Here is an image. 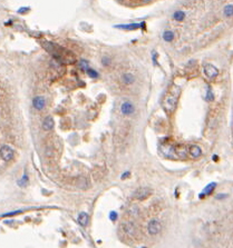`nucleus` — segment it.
Listing matches in <instances>:
<instances>
[{
	"mask_svg": "<svg viewBox=\"0 0 233 248\" xmlns=\"http://www.w3.org/2000/svg\"><path fill=\"white\" fill-rule=\"evenodd\" d=\"M55 127V120L51 116H47L42 121V128L46 132H50L51 129Z\"/></svg>",
	"mask_w": 233,
	"mask_h": 248,
	"instance_id": "nucleus-7",
	"label": "nucleus"
},
{
	"mask_svg": "<svg viewBox=\"0 0 233 248\" xmlns=\"http://www.w3.org/2000/svg\"><path fill=\"white\" fill-rule=\"evenodd\" d=\"M88 222H89V216L87 213H81L78 215V223L81 226H87Z\"/></svg>",
	"mask_w": 233,
	"mask_h": 248,
	"instance_id": "nucleus-13",
	"label": "nucleus"
},
{
	"mask_svg": "<svg viewBox=\"0 0 233 248\" xmlns=\"http://www.w3.org/2000/svg\"><path fill=\"white\" fill-rule=\"evenodd\" d=\"M134 110H135L134 105L129 101L123 102L122 106H121V111H122L123 115H132L133 112H134Z\"/></svg>",
	"mask_w": 233,
	"mask_h": 248,
	"instance_id": "nucleus-6",
	"label": "nucleus"
},
{
	"mask_svg": "<svg viewBox=\"0 0 233 248\" xmlns=\"http://www.w3.org/2000/svg\"><path fill=\"white\" fill-rule=\"evenodd\" d=\"M144 248H146V247H144Z\"/></svg>",
	"mask_w": 233,
	"mask_h": 248,
	"instance_id": "nucleus-28",
	"label": "nucleus"
},
{
	"mask_svg": "<svg viewBox=\"0 0 233 248\" xmlns=\"http://www.w3.org/2000/svg\"><path fill=\"white\" fill-rule=\"evenodd\" d=\"M27 10H28V8H24V9H20L18 12H19V14H22V12H25V11H27Z\"/></svg>",
	"mask_w": 233,
	"mask_h": 248,
	"instance_id": "nucleus-26",
	"label": "nucleus"
},
{
	"mask_svg": "<svg viewBox=\"0 0 233 248\" xmlns=\"http://www.w3.org/2000/svg\"><path fill=\"white\" fill-rule=\"evenodd\" d=\"M0 156L5 162H9L15 156L14 149L10 146H8V145H4L1 147V149H0Z\"/></svg>",
	"mask_w": 233,
	"mask_h": 248,
	"instance_id": "nucleus-4",
	"label": "nucleus"
},
{
	"mask_svg": "<svg viewBox=\"0 0 233 248\" xmlns=\"http://www.w3.org/2000/svg\"><path fill=\"white\" fill-rule=\"evenodd\" d=\"M76 186L78 188H81V189H87L91 186V182L88 180V178L85 177V176H81V177L77 178L76 180Z\"/></svg>",
	"mask_w": 233,
	"mask_h": 248,
	"instance_id": "nucleus-8",
	"label": "nucleus"
},
{
	"mask_svg": "<svg viewBox=\"0 0 233 248\" xmlns=\"http://www.w3.org/2000/svg\"><path fill=\"white\" fill-rule=\"evenodd\" d=\"M79 67H81V69H86V70H88L89 68H88V62H87L86 60H81L79 61Z\"/></svg>",
	"mask_w": 233,
	"mask_h": 248,
	"instance_id": "nucleus-20",
	"label": "nucleus"
},
{
	"mask_svg": "<svg viewBox=\"0 0 233 248\" xmlns=\"http://www.w3.org/2000/svg\"><path fill=\"white\" fill-rule=\"evenodd\" d=\"M109 219H111V222H115L117 219V213L116 212H111V214H109Z\"/></svg>",
	"mask_w": 233,
	"mask_h": 248,
	"instance_id": "nucleus-23",
	"label": "nucleus"
},
{
	"mask_svg": "<svg viewBox=\"0 0 233 248\" xmlns=\"http://www.w3.org/2000/svg\"><path fill=\"white\" fill-rule=\"evenodd\" d=\"M101 64H103L104 66H108V65L111 64V59H109L108 57H103V58H101Z\"/></svg>",
	"mask_w": 233,
	"mask_h": 248,
	"instance_id": "nucleus-21",
	"label": "nucleus"
},
{
	"mask_svg": "<svg viewBox=\"0 0 233 248\" xmlns=\"http://www.w3.org/2000/svg\"><path fill=\"white\" fill-rule=\"evenodd\" d=\"M27 182H28V177H27V176H22V178H21V179H19V180H18V185H19V186H21V187H25L26 185H27Z\"/></svg>",
	"mask_w": 233,
	"mask_h": 248,
	"instance_id": "nucleus-18",
	"label": "nucleus"
},
{
	"mask_svg": "<svg viewBox=\"0 0 233 248\" xmlns=\"http://www.w3.org/2000/svg\"><path fill=\"white\" fill-rule=\"evenodd\" d=\"M118 28H121V29H126V30H135V29H137L138 27H142V28H145V24L144 22H142V24H132V25H125V26H117Z\"/></svg>",
	"mask_w": 233,
	"mask_h": 248,
	"instance_id": "nucleus-12",
	"label": "nucleus"
},
{
	"mask_svg": "<svg viewBox=\"0 0 233 248\" xmlns=\"http://www.w3.org/2000/svg\"><path fill=\"white\" fill-rule=\"evenodd\" d=\"M224 16L225 17H232L233 16V5H228L224 8Z\"/></svg>",
	"mask_w": 233,
	"mask_h": 248,
	"instance_id": "nucleus-17",
	"label": "nucleus"
},
{
	"mask_svg": "<svg viewBox=\"0 0 233 248\" xmlns=\"http://www.w3.org/2000/svg\"><path fill=\"white\" fill-rule=\"evenodd\" d=\"M188 152H190V156H191V157L194 158V159H196V158L201 157V155H202V149H201L198 145H192V146H190V148H188Z\"/></svg>",
	"mask_w": 233,
	"mask_h": 248,
	"instance_id": "nucleus-9",
	"label": "nucleus"
},
{
	"mask_svg": "<svg viewBox=\"0 0 233 248\" xmlns=\"http://www.w3.org/2000/svg\"><path fill=\"white\" fill-rule=\"evenodd\" d=\"M173 18H174L176 21H182V20H184V18H185V14H184L182 10H178L174 12Z\"/></svg>",
	"mask_w": 233,
	"mask_h": 248,
	"instance_id": "nucleus-15",
	"label": "nucleus"
},
{
	"mask_svg": "<svg viewBox=\"0 0 233 248\" xmlns=\"http://www.w3.org/2000/svg\"><path fill=\"white\" fill-rule=\"evenodd\" d=\"M225 197H227L225 194H220L219 196H216V199H222V198H225Z\"/></svg>",
	"mask_w": 233,
	"mask_h": 248,
	"instance_id": "nucleus-24",
	"label": "nucleus"
},
{
	"mask_svg": "<svg viewBox=\"0 0 233 248\" xmlns=\"http://www.w3.org/2000/svg\"><path fill=\"white\" fill-rule=\"evenodd\" d=\"M218 156H213V160H214V162H218L219 159H218Z\"/></svg>",
	"mask_w": 233,
	"mask_h": 248,
	"instance_id": "nucleus-27",
	"label": "nucleus"
},
{
	"mask_svg": "<svg viewBox=\"0 0 233 248\" xmlns=\"http://www.w3.org/2000/svg\"><path fill=\"white\" fill-rule=\"evenodd\" d=\"M32 105H34V107H35L36 109H38V110H41V109H44V107H45L46 105V100L44 97L41 96H37L34 98V100H32Z\"/></svg>",
	"mask_w": 233,
	"mask_h": 248,
	"instance_id": "nucleus-10",
	"label": "nucleus"
},
{
	"mask_svg": "<svg viewBox=\"0 0 233 248\" xmlns=\"http://www.w3.org/2000/svg\"><path fill=\"white\" fill-rule=\"evenodd\" d=\"M178 94H180V91H178V89H176L175 92H171V95L165 98V100H164V108L166 109L167 111L172 112L175 109V107L178 105Z\"/></svg>",
	"mask_w": 233,
	"mask_h": 248,
	"instance_id": "nucleus-1",
	"label": "nucleus"
},
{
	"mask_svg": "<svg viewBox=\"0 0 233 248\" xmlns=\"http://www.w3.org/2000/svg\"><path fill=\"white\" fill-rule=\"evenodd\" d=\"M204 74L208 77L209 79H213L219 75V70L215 66H213L211 64H208L204 66Z\"/></svg>",
	"mask_w": 233,
	"mask_h": 248,
	"instance_id": "nucleus-5",
	"label": "nucleus"
},
{
	"mask_svg": "<svg viewBox=\"0 0 233 248\" xmlns=\"http://www.w3.org/2000/svg\"><path fill=\"white\" fill-rule=\"evenodd\" d=\"M87 74H88V76L91 77V78H94V79H96V78H98V74H97L96 71L94 70V69H88L87 70Z\"/></svg>",
	"mask_w": 233,
	"mask_h": 248,
	"instance_id": "nucleus-19",
	"label": "nucleus"
},
{
	"mask_svg": "<svg viewBox=\"0 0 233 248\" xmlns=\"http://www.w3.org/2000/svg\"><path fill=\"white\" fill-rule=\"evenodd\" d=\"M215 187H216V184H215V182H211V184H209L208 186L204 188V190L200 194V198H203L204 196H210V195L214 192Z\"/></svg>",
	"mask_w": 233,
	"mask_h": 248,
	"instance_id": "nucleus-11",
	"label": "nucleus"
},
{
	"mask_svg": "<svg viewBox=\"0 0 233 248\" xmlns=\"http://www.w3.org/2000/svg\"><path fill=\"white\" fill-rule=\"evenodd\" d=\"M213 97H214V96H213L212 91L209 89V90H208V94H206V100H208V101H213V99H214Z\"/></svg>",
	"mask_w": 233,
	"mask_h": 248,
	"instance_id": "nucleus-22",
	"label": "nucleus"
},
{
	"mask_svg": "<svg viewBox=\"0 0 233 248\" xmlns=\"http://www.w3.org/2000/svg\"><path fill=\"white\" fill-rule=\"evenodd\" d=\"M127 176H129V172H125V174H123V175H122V179H125V178H127Z\"/></svg>",
	"mask_w": 233,
	"mask_h": 248,
	"instance_id": "nucleus-25",
	"label": "nucleus"
},
{
	"mask_svg": "<svg viewBox=\"0 0 233 248\" xmlns=\"http://www.w3.org/2000/svg\"><path fill=\"white\" fill-rule=\"evenodd\" d=\"M153 194V189L150 187H141L134 192V198L137 200H145Z\"/></svg>",
	"mask_w": 233,
	"mask_h": 248,
	"instance_id": "nucleus-2",
	"label": "nucleus"
},
{
	"mask_svg": "<svg viewBox=\"0 0 233 248\" xmlns=\"http://www.w3.org/2000/svg\"><path fill=\"white\" fill-rule=\"evenodd\" d=\"M147 230H148V234H150V235H153V236L160 234V232L162 230V225L160 223V220H157V219H152V220L148 223V225H147Z\"/></svg>",
	"mask_w": 233,
	"mask_h": 248,
	"instance_id": "nucleus-3",
	"label": "nucleus"
},
{
	"mask_svg": "<svg viewBox=\"0 0 233 248\" xmlns=\"http://www.w3.org/2000/svg\"><path fill=\"white\" fill-rule=\"evenodd\" d=\"M163 39L166 41V42H171V41H173V39H174V34H173V31H170V30L165 31L164 35H163Z\"/></svg>",
	"mask_w": 233,
	"mask_h": 248,
	"instance_id": "nucleus-16",
	"label": "nucleus"
},
{
	"mask_svg": "<svg viewBox=\"0 0 233 248\" xmlns=\"http://www.w3.org/2000/svg\"><path fill=\"white\" fill-rule=\"evenodd\" d=\"M122 80L124 84L131 85V84H133V82L135 81V77L133 76L132 74H124L122 76Z\"/></svg>",
	"mask_w": 233,
	"mask_h": 248,
	"instance_id": "nucleus-14",
	"label": "nucleus"
}]
</instances>
